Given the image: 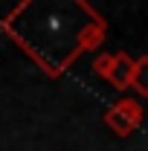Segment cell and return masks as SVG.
Segmentation results:
<instances>
[{"instance_id":"cell-4","label":"cell","mask_w":148,"mask_h":151,"mask_svg":"<svg viewBox=\"0 0 148 151\" xmlns=\"http://www.w3.org/2000/svg\"><path fill=\"white\" fill-rule=\"evenodd\" d=\"M111 67H113V52H99V55L93 58V73L102 76L105 81H108V76H111Z\"/></svg>"},{"instance_id":"cell-3","label":"cell","mask_w":148,"mask_h":151,"mask_svg":"<svg viewBox=\"0 0 148 151\" xmlns=\"http://www.w3.org/2000/svg\"><path fill=\"white\" fill-rule=\"evenodd\" d=\"M131 87L142 96V99H148V55L134 58V78H131Z\"/></svg>"},{"instance_id":"cell-1","label":"cell","mask_w":148,"mask_h":151,"mask_svg":"<svg viewBox=\"0 0 148 151\" xmlns=\"http://www.w3.org/2000/svg\"><path fill=\"white\" fill-rule=\"evenodd\" d=\"M142 116H145V113H142V105H139L137 99L122 96V99H116L111 108L105 111V125H108L116 137H131V134L142 125Z\"/></svg>"},{"instance_id":"cell-2","label":"cell","mask_w":148,"mask_h":151,"mask_svg":"<svg viewBox=\"0 0 148 151\" xmlns=\"http://www.w3.org/2000/svg\"><path fill=\"white\" fill-rule=\"evenodd\" d=\"M131 78H134V58L128 52H113V67H111V76H108L111 87L125 93V90H131Z\"/></svg>"}]
</instances>
